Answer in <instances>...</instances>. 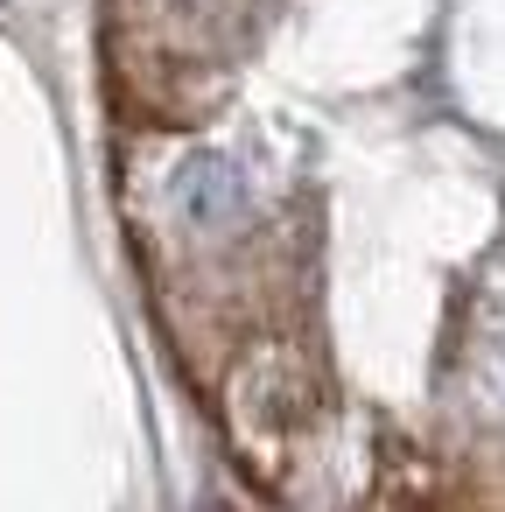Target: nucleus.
Segmentation results:
<instances>
[{
  "mask_svg": "<svg viewBox=\"0 0 505 512\" xmlns=\"http://www.w3.org/2000/svg\"><path fill=\"white\" fill-rule=\"evenodd\" d=\"M183 211H190L197 225H218V218H232V211H239V176H232V162H218V155H197V162L183 169Z\"/></svg>",
  "mask_w": 505,
  "mask_h": 512,
  "instance_id": "f257e3e1",
  "label": "nucleus"
},
{
  "mask_svg": "<svg viewBox=\"0 0 505 512\" xmlns=\"http://www.w3.org/2000/svg\"><path fill=\"white\" fill-rule=\"evenodd\" d=\"M484 386H491V407L505 414V288L484 309Z\"/></svg>",
  "mask_w": 505,
  "mask_h": 512,
  "instance_id": "f03ea898",
  "label": "nucleus"
}]
</instances>
